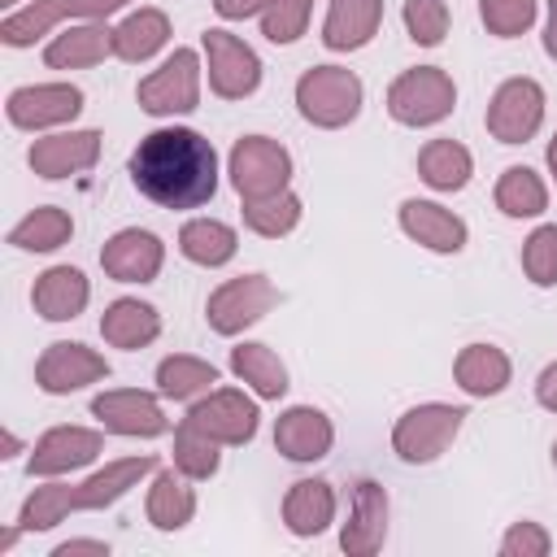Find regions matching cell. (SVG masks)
I'll list each match as a JSON object with an SVG mask.
<instances>
[{"mask_svg": "<svg viewBox=\"0 0 557 557\" xmlns=\"http://www.w3.org/2000/svg\"><path fill=\"white\" fill-rule=\"evenodd\" d=\"M131 183L161 209H200L218 191V152L200 131L161 126L131 152Z\"/></svg>", "mask_w": 557, "mask_h": 557, "instance_id": "obj_1", "label": "cell"}, {"mask_svg": "<svg viewBox=\"0 0 557 557\" xmlns=\"http://www.w3.org/2000/svg\"><path fill=\"white\" fill-rule=\"evenodd\" d=\"M361 78L344 65H313L296 78V109L322 131H339L361 113Z\"/></svg>", "mask_w": 557, "mask_h": 557, "instance_id": "obj_2", "label": "cell"}, {"mask_svg": "<svg viewBox=\"0 0 557 557\" xmlns=\"http://www.w3.org/2000/svg\"><path fill=\"white\" fill-rule=\"evenodd\" d=\"M457 104V87L440 65H418L405 70L392 87H387V113L400 126H435L453 113Z\"/></svg>", "mask_w": 557, "mask_h": 557, "instance_id": "obj_3", "label": "cell"}, {"mask_svg": "<svg viewBox=\"0 0 557 557\" xmlns=\"http://www.w3.org/2000/svg\"><path fill=\"white\" fill-rule=\"evenodd\" d=\"M461 422H466V409H461V405H435V400H431V405H413L409 413L396 418V426H392V448H396L400 461L426 466V461H435V457L457 440Z\"/></svg>", "mask_w": 557, "mask_h": 557, "instance_id": "obj_4", "label": "cell"}, {"mask_svg": "<svg viewBox=\"0 0 557 557\" xmlns=\"http://www.w3.org/2000/svg\"><path fill=\"white\" fill-rule=\"evenodd\" d=\"M287 178H292V157L278 139L244 135L231 148V183L239 200H265L274 191H287Z\"/></svg>", "mask_w": 557, "mask_h": 557, "instance_id": "obj_5", "label": "cell"}, {"mask_svg": "<svg viewBox=\"0 0 557 557\" xmlns=\"http://www.w3.org/2000/svg\"><path fill=\"white\" fill-rule=\"evenodd\" d=\"M135 100L144 113L152 117H170V113H191L200 100V57L191 48H174V57L161 61V70H152L139 87Z\"/></svg>", "mask_w": 557, "mask_h": 557, "instance_id": "obj_6", "label": "cell"}, {"mask_svg": "<svg viewBox=\"0 0 557 557\" xmlns=\"http://www.w3.org/2000/svg\"><path fill=\"white\" fill-rule=\"evenodd\" d=\"M278 305V287L265 278V274H239V278H226L209 305H205V318L218 335H239L244 326L261 322L270 309Z\"/></svg>", "mask_w": 557, "mask_h": 557, "instance_id": "obj_7", "label": "cell"}, {"mask_svg": "<svg viewBox=\"0 0 557 557\" xmlns=\"http://www.w3.org/2000/svg\"><path fill=\"white\" fill-rule=\"evenodd\" d=\"M209 57V87L222 100H244L261 87V57L231 30H205Z\"/></svg>", "mask_w": 557, "mask_h": 557, "instance_id": "obj_8", "label": "cell"}, {"mask_svg": "<svg viewBox=\"0 0 557 557\" xmlns=\"http://www.w3.org/2000/svg\"><path fill=\"white\" fill-rule=\"evenodd\" d=\"M257 418L261 413H257V405L244 392L213 387V392H205V396L191 400V409H187L183 422H191L196 431H205L218 444H248L257 435Z\"/></svg>", "mask_w": 557, "mask_h": 557, "instance_id": "obj_9", "label": "cell"}, {"mask_svg": "<svg viewBox=\"0 0 557 557\" xmlns=\"http://www.w3.org/2000/svg\"><path fill=\"white\" fill-rule=\"evenodd\" d=\"M544 122V87L535 78H505L487 104V131L500 144H527Z\"/></svg>", "mask_w": 557, "mask_h": 557, "instance_id": "obj_10", "label": "cell"}, {"mask_svg": "<svg viewBox=\"0 0 557 557\" xmlns=\"http://www.w3.org/2000/svg\"><path fill=\"white\" fill-rule=\"evenodd\" d=\"M9 122L22 131H44V126H61L74 122L83 113V91L74 83H35V87H17L9 91L4 104Z\"/></svg>", "mask_w": 557, "mask_h": 557, "instance_id": "obj_11", "label": "cell"}, {"mask_svg": "<svg viewBox=\"0 0 557 557\" xmlns=\"http://www.w3.org/2000/svg\"><path fill=\"white\" fill-rule=\"evenodd\" d=\"M96 379H109V361L87 348V344H70V339H57L44 348V357L35 361V383L48 392V396H65V392H78Z\"/></svg>", "mask_w": 557, "mask_h": 557, "instance_id": "obj_12", "label": "cell"}, {"mask_svg": "<svg viewBox=\"0 0 557 557\" xmlns=\"http://www.w3.org/2000/svg\"><path fill=\"white\" fill-rule=\"evenodd\" d=\"M91 413L100 418L104 431L113 435H139V440H152V435H165L170 431V418L161 413L157 396L139 392V387H113V392H100L91 400Z\"/></svg>", "mask_w": 557, "mask_h": 557, "instance_id": "obj_13", "label": "cell"}, {"mask_svg": "<svg viewBox=\"0 0 557 557\" xmlns=\"http://www.w3.org/2000/svg\"><path fill=\"white\" fill-rule=\"evenodd\" d=\"M100 431H87V426H52L35 440L30 448V479H52V474H70L78 466H91L100 457Z\"/></svg>", "mask_w": 557, "mask_h": 557, "instance_id": "obj_14", "label": "cell"}, {"mask_svg": "<svg viewBox=\"0 0 557 557\" xmlns=\"http://www.w3.org/2000/svg\"><path fill=\"white\" fill-rule=\"evenodd\" d=\"M161 261H165V244L152 231H139V226L117 231L100 248V265L117 283H152L161 274Z\"/></svg>", "mask_w": 557, "mask_h": 557, "instance_id": "obj_15", "label": "cell"}, {"mask_svg": "<svg viewBox=\"0 0 557 557\" xmlns=\"http://www.w3.org/2000/svg\"><path fill=\"white\" fill-rule=\"evenodd\" d=\"M100 157V131H61L30 144L26 161L39 178H70L78 170H91Z\"/></svg>", "mask_w": 557, "mask_h": 557, "instance_id": "obj_16", "label": "cell"}, {"mask_svg": "<svg viewBox=\"0 0 557 557\" xmlns=\"http://www.w3.org/2000/svg\"><path fill=\"white\" fill-rule=\"evenodd\" d=\"M335 444V426L322 409L313 405H292L287 413H278L274 422V448L287 457V461H318L326 457Z\"/></svg>", "mask_w": 557, "mask_h": 557, "instance_id": "obj_17", "label": "cell"}, {"mask_svg": "<svg viewBox=\"0 0 557 557\" xmlns=\"http://www.w3.org/2000/svg\"><path fill=\"white\" fill-rule=\"evenodd\" d=\"M383 535H387V492L374 479H361L352 492V513L339 531V548L348 557H370L383 548Z\"/></svg>", "mask_w": 557, "mask_h": 557, "instance_id": "obj_18", "label": "cell"}, {"mask_svg": "<svg viewBox=\"0 0 557 557\" xmlns=\"http://www.w3.org/2000/svg\"><path fill=\"white\" fill-rule=\"evenodd\" d=\"M400 231L431 252H461L466 248V222L435 200H405L400 205Z\"/></svg>", "mask_w": 557, "mask_h": 557, "instance_id": "obj_19", "label": "cell"}, {"mask_svg": "<svg viewBox=\"0 0 557 557\" xmlns=\"http://www.w3.org/2000/svg\"><path fill=\"white\" fill-rule=\"evenodd\" d=\"M87 296H91V287H87L83 270H74V265H52V270H44V274L35 278V287H30V305H35V313L48 318V322H70V318H78V313L87 309Z\"/></svg>", "mask_w": 557, "mask_h": 557, "instance_id": "obj_20", "label": "cell"}, {"mask_svg": "<svg viewBox=\"0 0 557 557\" xmlns=\"http://www.w3.org/2000/svg\"><path fill=\"white\" fill-rule=\"evenodd\" d=\"M379 17H383V0H335L322 22V44L331 52L366 48L379 30Z\"/></svg>", "mask_w": 557, "mask_h": 557, "instance_id": "obj_21", "label": "cell"}, {"mask_svg": "<svg viewBox=\"0 0 557 557\" xmlns=\"http://www.w3.org/2000/svg\"><path fill=\"white\" fill-rule=\"evenodd\" d=\"M283 522L292 535H318L335 522V492L326 479H300L283 496Z\"/></svg>", "mask_w": 557, "mask_h": 557, "instance_id": "obj_22", "label": "cell"}, {"mask_svg": "<svg viewBox=\"0 0 557 557\" xmlns=\"http://www.w3.org/2000/svg\"><path fill=\"white\" fill-rule=\"evenodd\" d=\"M113 52V30L104 22H83V26H65L48 48H44V61L52 70H83V65H96Z\"/></svg>", "mask_w": 557, "mask_h": 557, "instance_id": "obj_23", "label": "cell"}, {"mask_svg": "<svg viewBox=\"0 0 557 557\" xmlns=\"http://www.w3.org/2000/svg\"><path fill=\"white\" fill-rule=\"evenodd\" d=\"M100 335H104V344L135 352V348H144V344H152V339L161 335V318H157L152 305H144V300H135V296H122V300H113V305L104 309Z\"/></svg>", "mask_w": 557, "mask_h": 557, "instance_id": "obj_24", "label": "cell"}, {"mask_svg": "<svg viewBox=\"0 0 557 557\" xmlns=\"http://www.w3.org/2000/svg\"><path fill=\"white\" fill-rule=\"evenodd\" d=\"M453 374H457V387L470 392V396H496L509 387V357L496 348V344H466L453 361Z\"/></svg>", "mask_w": 557, "mask_h": 557, "instance_id": "obj_25", "label": "cell"}, {"mask_svg": "<svg viewBox=\"0 0 557 557\" xmlns=\"http://www.w3.org/2000/svg\"><path fill=\"white\" fill-rule=\"evenodd\" d=\"M157 470V457L152 453H139V457H122V461H109L104 470H96L91 479L78 483V509H104L113 500H122L144 474Z\"/></svg>", "mask_w": 557, "mask_h": 557, "instance_id": "obj_26", "label": "cell"}, {"mask_svg": "<svg viewBox=\"0 0 557 557\" xmlns=\"http://www.w3.org/2000/svg\"><path fill=\"white\" fill-rule=\"evenodd\" d=\"M196 513V492L187 487L183 470H157L148 487V522L157 531H183Z\"/></svg>", "mask_w": 557, "mask_h": 557, "instance_id": "obj_27", "label": "cell"}, {"mask_svg": "<svg viewBox=\"0 0 557 557\" xmlns=\"http://www.w3.org/2000/svg\"><path fill=\"white\" fill-rule=\"evenodd\" d=\"M418 174L426 187L435 191H461L474 174V157L466 144L457 139H431L422 152H418Z\"/></svg>", "mask_w": 557, "mask_h": 557, "instance_id": "obj_28", "label": "cell"}, {"mask_svg": "<svg viewBox=\"0 0 557 557\" xmlns=\"http://www.w3.org/2000/svg\"><path fill=\"white\" fill-rule=\"evenodd\" d=\"M235 248H239V235H235L226 222H218V218H191V222H183V231H178V252H183L187 261L205 265V270L226 265V261L235 257Z\"/></svg>", "mask_w": 557, "mask_h": 557, "instance_id": "obj_29", "label": "cell"}, {"mask_svg": "<svg viewBox=\"0 0 557 557\" xmlns=\"http://www.w3.org/2000/svg\"><path fill=\"white\" fill-rule=\"evenodd\" d=\"M165 39H170V17L161 9H139V13H131L126 22L113 26V57L139 65L152 52H161Z\"/></svg>", "mask_w": 557, "mask_h": 557, "instance_id": "obj_30", "label": "cell"}, {"mask_svg": "<svg viewBox=\"0 0 557 557\" xmlns=\"http://www.w3.org/2000/svg\"><path fill=\"white\" fill-rule=\"evenodd\" d=\"M70 235H74L70 213L57 209V205H39V209H30V213L9 231V244L22 248V252H52V248L70 244Z\"/></svg>", "mask_w": 557, "mask_h": 557, "instance_id": "obj_31", "label": "cell"}, {"mask_svg": "<svg viewBox=\"0 0 557 557\" xmlns=\"http://www.w3.org/2000/svg\"><path fill=\"white\" fill-rule=\"evenodd\" d=\"M231 370L265 400H278L287 392V366L265 348V344H239L231 348Z\"/></svg>", "mask_w": 557, "mask_h": 557, "instance_id": "obj_32", "label": "cell"}, {"mask_svg": "<svg viewBox=\"0 0 557 557\" xmlns=\"http://www.w3.org/2000/svg\"><path fill=\"white\" fill-rule=\"evenodd\" d=\"M496 209L505 218H540L548 209V187L535 170L527 165H509L496 183Z\"/></svg>", "mask_w": 557, "mask_h": 557, "instance_id": "obj_33", "label": "cell"}, {"mask_svg": "<svg viewBox=\"0 0 557 557\" xmlns=\"http://www.w3.org/2000/svg\"><path fill=\"white\" fill-rule=\"evenodd\" d=\"M213 383H218V370L187 352H174L157 366V387H161V396H174V400H196V396L213 392Z\"/></svg>", "mask_w": 557, "mask_h": 557, "instance_id": "obj_34", "label": "cell"}, {"mask_svg": "<svg viewBox=\"0 0 557 557\" xmlns=\"http://www.w3.org/2000/svg\"><path fill=\"white\" fill-rule=\"evenodd\" d=\"M65 17H70V0H35V4H26V9H17V13H9L0 22V39L9 48H26V44H35L39 35H48Z\"/></svg>", "mask_w": 557, "mask_h": 557, "instance_id": "obj_35", "label": "cell"}, {"mask_svg": "<svg viewBox=\"0 0 557 557\" xmlns=\"http://www.w3.org/2000/svg\"><path fill=\"white\" fill-rule=\"evenodd\" d=\"M74 509H78V487H70V483H44V487H35L26 496V505L17 513V527L22 531H52Z\"/></svg>", "mask_w": 557, "mask_h": 557, "instance_id": "obj_36", "label": "cell"}, {"mask_svg": "<svg viewBox=\"0 0 557 557\" xmlns=\"http://www.w3.org/2000/svg\"><path fill=\"white\" fill-rule=\"evenodd\" d=\"M296 222H300V196L296 191H274L265 200H244V226L265 235V239L287 235Z\"/></svg>", "mask_w": 557, "mask_h": 557, "instance_id": "obj_37", "label": "cell"}, {"mask_svg": "<svg viewBox=\"0 0 557 557\" xmlns=\"http://www.w3.org/2000/svg\"><path fill=\"white\" fill-rule=\"evenodd\" d=\"M222 466L218 440H209L205 431H196L191 422H183L174 431V470H183L187 479H213Z\"/></svg>", "mask_w": 557, "mask_h": 557, "instance_id": "obj_38", "label": "cell"}, {"mask_svg": "<svg viewBox=\"0 0 557 557\" xmlns=\"http://www.w3.org/2000/svg\"><path fill=\"white\" fill-rule=\"evenodd\" d=\"M522 270L535 287H557V226H535L522 244Z\"/></svg>", "mask_w": 557, "mask_h": 557, "instance_id": "obj_39", "label": "cell"}, {"mask_svg": "<svg viewBox=\"0 0 557 557\" xmlns=\"http://www.w3.org/2000/svg\"><path fill=\"white\" fill-rule=\"evenodd\" d=\"M309 9H313V0H270L265 13H261V35H265L270 44H292V39H300L305 26H309Z\"/></svg>", "mask_w": 557, "mask_h": 557, "instance_id": "obj_40", "label": "cell"}, {"mask_svg": "<svg viewBox=\"0 0 557 557\" xmlns=\"http://www.w3.org/2000/svg\"><path fill=\"white\" fill-rule=\"evenodd\" d=\"M535 13H540L535 0H479V17H483V26H487L492 35H500V39H513V35L531 30Z\"/></svg>", "mask_w": 557, "mask_h": 557, "instance_id": "obj_41", "label": "cell"}, {"mask_svg": "<svg viewBox=\"0 0 557 557\" xmlns=\"http://www.w3.org/2000/svg\"><path fill=\"white\" fill-rule=\"evenodd\" d=\"M405 30L413 44L435 48L448 35V4L444 0H405Z\"/></svg>", "mask_w": 557, "mask_h": 557, "instance_id": "obj_42", "label": "cell"}, {"mask_svg": "<svg viewBox=\"0 0 557 557\" xmlns=\"http://www.w3.org/2000/svg\"><path fill=\"white\" fill-rule=\"evenodd\" d=\"M548 548H553V540H548V531L540 522H513L505 531V540H500L505 557H548Z\"/></svg>", "mask_w": 557, "mask_h": 557, "instance_id": "obj_43", "label": "cell"}, {"mask_svg": "<svg viewBox=\"0 0 557 557\" xmlns=\"http://www.w3.org/2000/svg\"><path fill=\"white\" fill-rule=\"evenodd\" d=\"M131 0H70V17H87V22H104L109 13L126 9Z\"/></svg>", "mask_w": 557, "mask_h": 557, "instance_id": "obj_44", "label": "cell"}, {"mask_svg": "<svg viewBox=\"0 0 557 557\" xmlns=\"http://www.w3.org/2000/svg\"><path fill=\"white\" fill-rule=\"evenodd\" d=\"M265 4H270V0H213L218 17H226V22H244V17H252V13H265Z\"/></svg>", "mask_w": 557, "mask_h": 557, "instance_id": "obj_45", "label": "cell"}, {"mask_svg": "<svg viewBox=\"0 0 557 557\" xmlns=\"http://www.w3.org/2000/svg\"><path fill=\"white\" fill-rule=\"evenodd\" d=\"M535 400H540L544 409H553V413H557V361L540 370V379H535Z\"/></svg>", "mask_w": 557, "mask_h": 557, "instance_id": "obj_46", "label": "cell"}, {"mask_svg": "<svg viewBox=\"0 0 557 557\" xmlns=\"http://www.w3.org/2000/svg\"><path fill=\"white\" fill-rule=\"evenodd\" d=\"M74 553H96V557H104L109 544H104V540H65V544L52 548V557H74Z\"/></svg>", "mask_w": 557, "mask_h": 557, "instance_id": "obj_47", "label": "cell"}, {"mask_svg": "<svg viewBox=\"0 0 557 557\" xmlns=\"http://www.w3.org/2000/svg\"><path fill=\"white\" fill-rule=\"evenodd\" d=\"M544 52L557 61V0H548V26H544Z\"/></svg>", "mask_w": 557, "mask_h": 557, "instance_id": "obj_48", "label": "cell"}, {"mask_svg": "<svg viewBox=\"0 0 557 557\" xmlns=\"http://www.w3.org/2000/svg\"><path fill=\"white\" fill-rule=\"evenodd\" d=\"M17 448H22V444H17V435H13V431H4V453H0V457H13Z\"/></svg>", "mask_w": 557, "mask_h": 557, "instance_id": "obj_49", "label": "cell"}, {"mask_svg": "<svg viewBox=\"0 0 557 557\" xmlns=\"http://www.w3.org/2000/svg\"><path fill=\"white\" fill-rule=\"evenodd\" d=\"M548 170H553V178H557V135L548 139Z\"/></svg>", "mask_w": 557, "mask_h": 557, "instance_id": "obj_50", "label": "cell"}, {"mask_svg": "<svg viewBox=\"0 0 557 557\" xmlns=\"http://www.w3.org/2000/svg\"><path fill=\"white\" fill-rule=\"evenodd\" d=\"M13 540H17V531H4V535H0V553H9V548H13Z\"/></svg>", "mask_w": 557, "mask_h": 557, "instance_id": "obj_51", "label": "cell"}, {"mask_svg": "<svg viewBox=\"0 0 557 557\" xmlns=\"http://www.w3.org/2000/svg\"><path fill=\"white\" fill-rule=\"evenodd\" d=\"M553 466H557V444H553Z\"/></svg>", "mask_w": 557, "mask_h": 557, "instance_id": "obj_52", "label": "cell"}, {"mask_svg": "<svg viewBox=\"0 0 557 557\" xmlns=\"http://www.w3.org/2000/svg\"><path fill=\"white\" fill-rule=\"evenodd\" d=\"M4 4H17V0H4Z\"/></svg>", "mask_w": 557, "mask_h": 557, "instance_id": "obj_53", "label": "cell"}]
</instances>
